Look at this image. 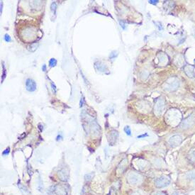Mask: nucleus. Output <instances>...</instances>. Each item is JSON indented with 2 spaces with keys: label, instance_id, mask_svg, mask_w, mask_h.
<instances>
[{
  "label": "nucleus",
  "instance_id": "412c9836",
  "mask_svg": "<svg viewBox=\"0 0 195 195\" xmlns=\"http://www.w3.org/2000/svg\"><path fill=\"white\" fill-rule=\"evenodd\" d=\"M42 70H43V72H45V71L46 70V65H43L42 66Z\"/></svg>",
  "mask_w": 195,
  "mask_h": 195
},
{
  "label": "nucleus",
  "instance_id": "423d86ee",
  "mask_svg": "<svg viewBox=\"0 0 195 195\" xmlns=\"http://www.w3.org/2000/svg\"><path fill=\"white\" fill-rule=\"evenodd\" d=\"M185 72L189 77H195V73L194 71V67L193 66H186L185 68Z\"/></svg>",
  "mask_w": 195,
  "mask_h": 195
},
{
  "label": "nucleus",
  "instance_id": "5701e85b",
  "mask_svg": "<svg viewBox=\"0 0 195 195\" xmlns=\"http://www.w3.org/2000/svg\"><path fill=\"white\" fill-rule=\"evenodd\" d=\"M148 134L145 135H141V136H138V138H142V137H145V136H147Z\"/></svg>",
  "mask_w": 195,
  "mask_h": 195
},
{
  "label": "nucleus",
  "instance_id": "39448f33",
  "mask_svg": "<svg viewBox=\"0 0 195 195\" xmlns=\"http://www.w3.org/2000/svg\"><path fill=\"white\" fill-rule=\"evenodd\" d=\"M181 142H182V138L178 135L173 136L169 140L170 144L171 145V146H173V147L177 146L178 145H180L181 143Z\"/></svg>",
  "mask_w": 195,
  "mask_h": 195
},
{
  "label": "nucleus",
  "instance_id": "f03ea898",
  "mask_svg": "<svg viewBox=\"0 0 195 195\" xmlns=\"http://www.w3.org/2000/svg\"><path fill=\"white\" fill-rule=\"evenodd\" d=\"M179 86V80L176 77H171L165 82V89L170 91L176 90Z\"/></svg>",
  "mask_w": 195,
  "mask_h": 195
},
{
  "label": "nucleus",
  "instance_id": "f3484780",
  "mask_svg": "<svg viewBox=\"0 0 195 195\" xmlns=\"http://www.w3.org/2000/svg\"><path fill=\"white\" fill-rule=\"evenodd\" d=\"M3 72H4V73L2 74L3 78L2 79V82H3V81H4V78H5V77H6V70H5V67H4V64H3Z\"/></svg>",
  "mask_w": 195,
  "mask_h": 195
},
{
  "label": "nucleus",
  "instance_id": "1a4fd4ad",
  "mask_svg": "<svg viewBox=\"0 0 195 195\" xmlns=\"http://www.w3.org/2000/svg\"><path fill=\"white\" fill-rule=\"evenodd\" d=\"M187 178L188 180L195 181V171H191L187 174Z\"/></svg>",
  "mask_w": 195,
  "mask_h": 195
},
{
  "label": "nucleus",
  "instance_id": "9d476101",
  "mask_svg": "<svg viewBox=\"0 0 195 195\" xmlns=\"http://www.w3.org/2000/svg\"><path fill=\"white\" fill-rule=\"evenodd\" d=\"M56 65H57V60H56V59L51 58V60H49V66H50L51 68L55 67Z\"/></svg>",
  "mask_w": 195,
  "mask_h": 195
},
{
  "label": "nucleus",
  "instance_id": "20e7f679",
  "mask_svg": "<svg viewBox=\"0 0 195 195\" xmlns=\"http://www.w3.org/2000/svg\"><path fill=\"white\" fill-rule=\"evenodd\" d=\"M140 180H141V177L139 175L136 174L134 172H131L130 174H129L128 177H127V180L130 184L131 185H135L137 184L138 182H139Z\"/></svg>",
  "mask_w": 195,
  "mask_h": 195
},
{
  "label": "nucleus",
  "instance_id": "f257e3e1",
  "mask_svg": "<svg viewBox=\"0 0 195 195\" xmlns=\"http://www.w3.org/2000/svg\"><path fill=\"white\" fill-rule=\"evenodd\" d=\"M170 184V178L167 176H161L155 181V185L157 188H163Z\"/></svg>",
  "mask_w": 195,
  "mask_h": 195
},
{
  "label": "nucleus",
  "instance_id": "f8f14e48",
  "mask_svg": "<svg viewBox=\"0 0 195 195\" xmlns=\"http://www.w3.org/2000/svg\"><path fill=\"white\" fill-rule=\"evenodd\" d=\"M124 131L126 132V133L128 136H131V129H130V128L129 126H126L125 128H124Z\"/></svg>",
  "mask_w": 195,
  "mask_h": 195
},
{
  "label": "nucleus",
  "instance_id": "2eb2a0df",
  "mask_svg": "<svg viewBox=\"0 0 195 195\" xmlns=\"http://www.w3.org/2000/svg\"><path fill=\"white\" fill-rule=\"evenodd\" d=\"M94 175L93 173H91V174H88V175H85V180L89 181V180H90L92 178V176Z\"/></svg>",
  "mask_w": 195,
  "mask_h": 195
},
{
  "label": "nucleus",
  "instance_id": "a211bd4d",
  "mask_svg": "<svg viewBox=\"0 0 195 195\" xmlns=\"http://www.w3.org/2000/svg\"><path fill=\"white\" fill-rule=\"evenodd\" d=\"M117 56V52H115V51H113L111 54H110V56H109V58L110 59H114V58H116Z\"/></svg>",
  "mask_w": 195,
  "mask_h": 195
},
{
  "label": "nucleus",
  "instance_id": "393cba45",
  "mask_svg": "<svg viewBox=\"0 0 195 195\" xmlns=\"http://www.w3.org/2000/svg\"><path fill=\"white\" fill-rule=\"evenodd\" d=\"M132 195H141L138 192H134L132 194Z\"/></svg>",
  "mask_w": 195,
  "mask_h": 195
},
{
  "label": "nucleus",
  "instance_id": "4468645a",
  "mask_svg": "<svg viewBox=\"0 0 195 195\" xmlns=\"http://www.w3.org/2000/svg\"><path fill=\"white\" fill-rule=\"evenodd\" d=\"M110 195H117V190H115L113 187H111V190H110Z\"/></svg>",
  "mask_w": 195,
  "mask_h": 195
},
{
  "label": "nucleus",
  "instance_id": "aec40b11",
  "mask_svg": "<svg viewBox=\"0 0 195 195\" xmlns=\"http://www.w3.org/2000/svg\"><path fill=\"white\" fill-rule=\"evenodd\" d=\"M119 23H120V24H121V26L122 28H123V29H125L126 28V26H125V24H124V23L123 22V21H119Z\"/></svg>",
  "mask_w": 195,
  "mask_h": 195
},
{
  "label": "nucleus",
  "instance_id": "dca6fc26",
  "mask_svg": "<svg viewBox=\"0 0 195 195\" xmlns=\"http://www.w3.org/2000/svg\"><path fill=\"white\" fill-rule=\"evenodd\" d=\"M10 152V148H7V149L4 150V151L2 152V155H7Z\"/></svg>",
  "mask_w": 195,
  "mask_h": 195
},
{
  "label": "nucleus",
  "instance_id": "9b49d317",
  "mask_svg": "<svg viewBox=\"0 0 195 195\" xmlns=\"http://www.w3.org/2000/svg\"><path fill=\"white\" fill-rule=\"evenodd\" d=\"M56 7H57V5H56V2H53L51 4V10L53 11L54 14H56Z\"/></svg>",
  "mask_w": 195,
  "mask_h": 195
},
{
  "label": "nucleus",
  "instance_id": "6ab92c4d",
  "mask_svg": "<svg viewBox=\"0 0 195 195\" xmlns=\"http://www.w3.org/2000/svg\"><path fill=\"white\" fill-rule=\"evenodd\" d=\"M157 2H158V1H154V0H150V1H149L150 4H157Z\"/></svg>",
  "mask_w": 195,
  "mask_h": 195
},
{
  "label": "nucleus",
  "instance_id": "0eeeda50",
  "mask_svg": "<svg viewBox=\"0 0 195 195\" xmlns=\"http://www.w3.org/2000/svg\"><path fill=\"white\" fill-rule=\"evenodd\" d=\"M163 108H164V102L162 100H160L157 104H156V106L155 107V109L156 110V112H157L158 114H160L162 111L163 110Z\"/></svg>",
  "mask_w": 195,
  "mask_h": 195
},
{
  "label": "nucleus",
  "instance_id": "bb28decb",
  "mask_svg": "<svg viewBox=\"0 0 195 195\" xmlns=\"http://www.w3.org/2000/svg\"><path fill=\"white\" fill-rule=\"evenodd\" d=\"M1 13H2V2H1Z\"/></svg>",
  "mask_w": 195,
  "mask_h": 195
},
{
  "label": "nucleus",
  "instance_id": "b1692460",
  "mask_svg": "<svg viewBox=\"0 0 195 195\" xmlns=\"http://www.w3.org/2000/svg\"><path fill=\"white\" fill-rule=\"evenodd\" d=\"M155 195H163V194L161 192H156L155 194Z\"/></svg>",
  "mask_w": 195,
  "mask_h": 195
},
{
  "label": "nucleus",
  "instance_id": "7ed1b4c3",
  "mask_svg": "<svg viewBox=\"0 0 195 195\" xmlns=\"http://www.w3.org/2000/svg\"><path fill=\"white\" fill-rule=\"evenodd\" d=\"M37 85L35 82L32 79H27L26 80V89L28 92H34L36 90Z\"/></svg>",
  "mask_w": 195,
  "mask_h": 195
},
{
  "label": "nucleus",
  "instance_id": "cd10ccee",
  "mask_svg": "<svg viewBox=\"0 0 195 195\" xmlns=\"http://www.w3.org/2000/svg\"><path fill=\"white\" fill-rule=\"evenodd\" d=\"M194 63H195V60H194Z\"/></svg>",
  "mask_w": 195,
  "mask_h": 195
},
{
  "label": "nucleus",
  "instance_id": "6e6552de",
  "mask_svg": "<svg viewBox=\"0 0 195 195\" xmlns=\"http://www.w3.org/2000/svg\"><path fill=\"white\" fill-rule=\"evenodd\" d=\"M188 159L192 162H195V149H192L188 154Z\"/></svg>",
  "mask_w": 195,
  "mask_h": 195
},
{
  "label": "nucleus",
  "instance_id": "a878e982",
  "mask_svg": "<svg viewBox=\"0 0 195 195\" xmlns=\"http://www.w3.org/2000/svg\"><path fill=\"white\" fill-rule=\"evenodd\" d=\"M61 138H62V137H61V136H58L57 137V139H56V140H57V141H58V140H60Z\"/></svg>",
  "mask_w": 195,
  "mask_h": 195
},
{
  "label": "nucleus",
  "instance_id": "ddd939ff",
  "mask_svg": "<svg viewBox=\"0 0 195 195\" xmlns=\"http://www.w3.org/2000/svg\"><path fill=\"white\" fill-rule=\"evenodd\" d=\"M4 41H5L6 42H10V41H11V37L8 35V34H5V35H4Z\"/></svg>",
  "mask_w": 195,
  "mask_h": 195
},
{
  "label": "nucleus",
  "instance_id": "4be33fe9",
  "mask_svg": "<svg viewBox=\"0 0 195 195\" xmlns=\"http://www.w3.org/2000/svg\"><path fill=\"white\" fill-rule=\"evenodd\" d=\"M51 86H52V88H53V89H54V91H55V92H56V86L54 85V84L51 83Z\"/></svg>",
  "mask_w": 195,
  "mask_h": 195
}]
</instances>
